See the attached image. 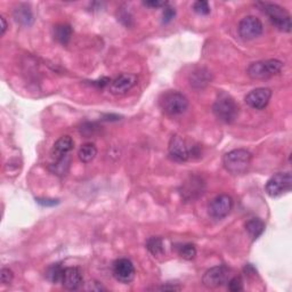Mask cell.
Returning a JSON list of instances; mask_svg holds the SVG:
<instances>
[{"instance_id": "obj_1", "label": "cell", "mask_w": 292, "mask_h": 292, "mask_svg": "<svg viewBox=\"0 0 292 292\" xmlns=\"http://www.w3.org/2000/svg\"><path fill=\"white\" fill-rule=\"evenodd\" d=\"M252 154L243 148H236L230 151L224 155L222 164L225 169L232 175H242L249 169L251 165Z\"/></svg>"}, {"instance_id": "obj_2", "label": "cell", "mask_w": 292, "mask_h": 292, "mask_svg": "<svg viewBox=\"0 0 292 292\" xmlns=\"http://www.w3.org/2000/svg\"><path fill=\"white\" fill-rule=\"evenodd\" d=\"M212 111L216 118L225 123L234 122L239 117V105L236 104L233 97L227 95L226 92L218 95L212 106Z\"/></svg>"}, {"instance_id": "obj_3", "label": "cell", "mask_w": 292, "mask_h": 292, "mask_svg": "<svg viewBox=\"0 0 292 292\" xmlns=\"http://www.w3.org/2000/svg\"><path fill=\"white\" fill-rule=\"evenodd\" d=\"M160 106L166 114L176 117L183 114L188 108V100L179 91H168L162 95Z\"/></svg>"}, {"instance_id": "obj_4", "label": "cell", "mask_w": 292, "mask_h": 292, "mask_svg": "<svg viewBox=\"0 0 292 292\" xmlns=\"http://www.w3.org/2000/svg\"><path fill=\"white\" fill-rule=\"evenodd\" d=\"M282 68H283V63L279 59L254 62L248 68V76L256 80H264L279 74L282 71Z\"/></svg>"}, {"instance_id": "obj_5", "label": "cell", "mask_w": 292, "mask_h": 292, "mask_svg": "<svg viewBox=\"0 0 292 292\" xmlns=\"http://www.w3.org/2000/svg\"><path fill=\"white\" fill-rule=\"evenodd\" d=\"M198 154L197 146H192L189 143L179 135L171 137L169 142V155L177 162H185Z\"/></svg>"}, {"instance_id": "obj_6", "label": "cell", "mask_w": 292, "mask_h": 292, "mask_svg": "<svg viewBox=\"0 0 292 292\" xmlns=\"http://www.w3.org/2000/svg\"><path fill=\"white\" fill-rule=\"evenodd\" d=\"M263 11L270 17L271 22L277 29L284 32L291 31V16L284 8L275 4H261Z\"/></svg>"}, {"instance_id": "obj_7", "label": "cell", "mask_w": 292, "mask_h": 292, "mask_svg": "<svg viewBox=\"0 0 292 292\" xmlns=\"http://www.w3.org/2000/svg\"><path fill=\"white\" fill-rule=\"evenodd\" d=\"M292 187V176L290 173H279L273 176L266 184V193L272 198H277L289 192Z\"/></svg>"}, {"instance_id": "obj_8", "label": "cell", "mask_w": 292, "mask_h": 292, "mask_svg": "<svg viewBox=\"0 0 292 292\" xmlns=\"http://www.w3.org/2000/svg\"><path fill=\"white\" fill-rule=\"evenodd\" d=\"M264 26L262 21L256 16H245L239 24L240 37L244 40H252L263 34Z\"/></svg>"}, {"instance_id": "obj_9", "label": "cell", "mask_w": 292, "mask_h": 292, "mask_svg": "<svg viewBox=\"0 0 292 292\" xmlns=\"http://www.w3.org/2000/svg\"><path fill=\"white\" fill-rule=\"evenodd\" d=\"M230 276V270L226 266H215L208 270L202 277V283L209 289L219 288L226 283Z\"/></svg>"}, {"instance_id": "obj_10", "label": "cell", "mask_w": 292, "mask_h": 292, "mask_svg": "<svg viewBox=\"0 0 292 292\" xmlns=\"http://www.w3.org/2000/svg\"><path fill=\"white\" fill-rule=\"evenodd\" d=\"M112 272L115 280L124 284L131 283V282L135 279L136 275L134 264L127 258L117 259V261L113 263Z\"/></svg>"}, {"instance_id": "obj_11", "label": "cell", "mask_w": 292, "mask_h": 292, "mask_svg": "<svg viewBox=\"0 0 292 292\" xmlns=\"http://www.w3.org/2000/svg\"><path fill=\"white\" fill-rule=\"evenodd\" d=\"M233 209V199L227 194H221V196L216 197L214 200L210 202L209 215L215 219H222L226 216L230 215L231 210Z\"/></svg>"}, {"instance_id": "obj_12", "label": "cell", "mask_w": 292, "mask_h": 292, "mask_svg": "<svg viewBox=\"0 0 292 292\" xmlns=\"http://www.w3.org/2000/svg\"><path fill=\"white\" fill-rule=\"evenodd\" d=\"M137 83V77L132 73L120 74L110 82V92L113 95H123L135 87Z\"/></svg>"}, {"instance_id": "obj_13", "label": "cell", "mask_w": 292, "mask_h": 292, "mask_svg": "<svg viewBox=\"0 0 292 292\" xmlns=\"http://www.w3.org/2000/svg\"><path fill=\"white\" fill-rule=\"evenodd\" d=\"M272 97L270 88H257L245 96V103L254 110H264L268 105Z\"/></svg>"}, {"instance_id": "obj_14", "label": "cell", "mask_w": 292, "mask_h": 292, "mask_svg": "<svg viewBox=\"0 0 292 292\" xmlns=\"http://www.w3.org/2000/svg\"><path fill=\"white\" fill-rule=\"evenodd\" d=\"M63 286L68 290H77L83 283V276L80 268L68 267L64 270L62 282Z\"/></svg>"}, {"instance_id": "obj_15", "label": "cell", "mask_w": 292, "mask_h": 292, "mask_svg": "<svg viewBox=\"0 0 292 292\" xmlns=\"http://www.w3.org/2000/svg\"><path fill=\"white\" fill-rule=\"evenodd\" d=\"M73 140L70 136H62L59 137L58 140L55 142V144L53 145L52 150H50V157L53 160L58 161L69 155V153L72 151L73 148Z\"/></svg>"}, {"instance_id": "obj_16", "label": "cell", "mask_w": 292, "mask_h": 292, "mask_svg": "<svg viewBox=\"0 0 292 292\" xmlns=\"http://www.w3.org/2000/svg\"><path fill=\"white\" fill-rule=\"evenodd\" d=\"M203 186H205V184H203L200 178L192 177L188 182L184 184L182 194L184 196V198L187 199V200H191V199L193 200L194 198L202 196L203 189H205Z\"/></svg>"}, {"instance_id": "obj_17", "label": "cell", "mask_w": 292, "mask_h": 292, "mask_svg": "<svg viewBox=\"0 0 292 292\" xmlns=\"http://www.w3.org/2000/svg\"><path fill=\"white\" fill-rule=\"evenodd\" d=\"M14 17H15L16 22L25 26L31 25L35 21L34 14H32L30 7L26 6V5H20V6L14 11Z\"/></svg>"}, {"instance_id": "obj_18", "label": "cell", "mask_w": 292, "mask_h": 292, "mask_svg": "<svg viewBox=\"0 0 292 292\" xmlns=\"http://www.w3.org/2000/svg\"><path fill=\"white\" fill-rule=\"evenodd\" d=\"M211 80V76L209 71L205 70V69H199L196 72H193L189 77V81H191V86L196 88H203L207 86Z\"/></svg>"}, {"instance_id": "obj_19", "label": "cell", "mask_w": 292, "mask_h": 292, "mask_svg": "<svg viewBox=\"0 0 292 292\" xmlns=\"http://www.w3.org/2000/svg\"><path fill=\"white\" fill-rule=\"evenodd\" d=\"M72 34L73 30L69 24H58L54 26V38L62 45H67L71 40Z\"/></svg>"}, {"instance_id": "obj_20", "label": "cell", "mask_w": 292, "mask_h": 292, "mask_svg": "<svg viewBox=\"0 0 292 292\" xmlns=\"http://www.w3.org/2000/svg\"><path fill=\"white\" fill-rule=\"evenodd\" d=\"M245 230L252 240H257L265 231V222L259 218H252L245 224Z\"/></svg>"}, {"instance_id": "obj_21", "label": "cell", "mask_w": 292, "mask_h": 292, "mask_svg": "<svg viewBox=\"0 0 292 292\" xmlns=\"http://www.w3.org/2000/svg\"><path fill=\"white\" fill-rule=\"evenodd\" d=\"M97 155V147L92 143H86V144L81 145V147L79 148L78 156L79 160L83 164H88V162H91L95 159Z\"/></svg>"}, {"instance_id": "obj_22", "label": "cell", "mask_w": 292, "mask_h": 292, "mask_svg": "<svg viewBox=\"0 0 292 292\" xmlns=\"http://www.w3.org/2000/svg\"><path fill=\"white\" fill-rule=\"evenodd\" d=\"M70 162H71V159H70V156L68 155L66 157H63V159L61 160L55 161L53 165H50L49 170L57 176H64L68 173L69 168H70Z\"/></svg>"}, {"instance_id": "obj_23", "label": "cell", "mask_w": 292, "mask_h": 292, "mask_svg": "<svg viewBox=\"0 0 292 292\" xmlns=\"http://www.w3.org/2000/svg\"><path fill=\"white\" fill-rule=\"evenodd\" d=\"M146 248L154 257H160L165 252L164 242H162V240L160 238H155V236H153V238H150L147 240Z\"/></svg>"}, {"instance_id": "obj_24", "label": "cell", "mask_w": 292, "mask_h": 292, "mask_svg": "<svg viewBox=\"0 0 292 292\" xmlns=\"http://www.w3.org/2000/svg\"><path fill=\"white\" fill-rule=\"evenodd\" d=\"M64 270L66 268H63L61 264H54L46 271V277L53 283H59V282H62Z\"/></svg>"}, {"instance_id": "obj_25", "label": "cell", "mask_w": 292, "mask_h": 292, "mask_svg": "<svg viewBox=\"0 0 292 292\" xmlns=\"http://www.w3.org/2000/svg\"><path fill=\"white\" fill-rule=\"evenodd\" d=\"M177 252L179 257H182L185 261H192L197 256V249L191 243L179 244L177 247Z\"/></svg>"}, {"instance_id": "obj_26", "label": "cell", "mask_w": 292, "mask_h": 292, "mask_svg": "<svg viewBox=\"0 0 292 292\" xmlns=\"http://www.w3.org/2000/svg\"><path fill=\"white\" fill-rule=\"evenodd\" d=\"M194 12L200 14V15H208L210 13V5L208 2H203V0H199L193 4Z\"/></svg>"}, {"instance_id": "obj_27", "label": "cell", "mask_w": 292, "mask_h": 292, "mask_svg": "<svg viewBox=\"0 0 292 292\" xmlns=\"http://www.w3.org/2000/svg\"><path fill=\"white\" fill-rule=\"evenodd\" d=\"M176 16V11L174 7L169 6V4L167 5L166 7H164V13H162V22L167 24V23H170L174 20Z\"/></svg>"}, {"instance_id": "obj_28", "label": "cell", "mask_w": 292, "mask_h": 292, "mask_svg": "<svg viewBox=\"0 0 292 292\" xmlns=\"http://www.w3.org/2000/svg\"><path fill=\"white\" fill-rule=\"evenodd\" d=\"M229 289L232 292H239L241 290H243V282L242 279L239 276L232 277L229 280Z\"/></svg>"}, {"instance_id": "obj_29", "label": "cell", "mask_w": 292, "mask_h": 292, "mask_svg": "<svg viewBox=\"0 0 292 292\" xmlns=\"http://www.w3.org/2000/svg\"><path fill=\"white\" fill-rule=\"evenodd\" d=\"M0 279H2L3 284H11L13 279H14L13 271L9 270V268H6V267L2 268V271H0Z\"/></svg>"}, {"instance_id": "obj_30", "label": "cell", "mask_w": 292, "mask_h": 292, "mask_svg": "<svg viewBox=\"0 0 292 292\" xmlns=\"http://www.w3.org/2000/svg\"><path fill=\"white\" fill-rule=\"evenodd\" d=\"M147 7L151 8H160V7H166L168 3L167 2H160V0H148V2L143 3Z\"/></svg>"}, {"instance_id": "obj_31", "label": "cell", "mask_w": 292, "mask_h": 292, "mask_svg": "<svg viewBox=\"0 0 292 292\" xmlns=\"http://www.w3.org/2000/svg\"><path fill=\"white\" fill-rule=\"evenodd\" d=\"M159 290H161V291H179V290H182V286H180L178 283H171V282H168V283H166L162 286H160Z\"/></svg>"}, {"instance_id": "obj_32", "label": "cell", "mask_w": 292, "mask_h": 292, "mask_svg": "<svg viewBox=\"0 0 292 292\" xmlns=\"http://www.w3.org/2000/svg\"><path fill=\"white\" fill-rule=\"evenodd\" d=\"M37 201H38V203H40V205H43V206H55L58 203L57 200H43V199H38Z\"/></svg>"}, {"instance_id": "obj_33", "label": "cell", "mask_w": 292, "mask_h": 292, "mask_svg": "<svg viewBox=\"0 0 292 292\" xmlns=\"http://www.w3.org/2000/svg\"><path fill=\"white\" fill-rule=\"evenodd\" d=\"M0 23H2V26H0V35L4 36L5 32H6V30H7V27H8L7 22H6V20H5L4 16L0 17Z\"/></svg>"}]
</instances>
